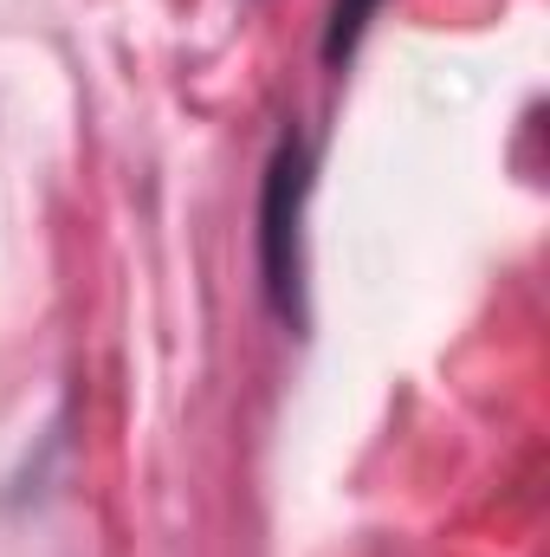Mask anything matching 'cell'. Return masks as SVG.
Masks as SVG:
<instances>
[{
	"label": "cell",
	"mask_w": 550,
	"mask_h": 557,
	"mask_svg": "<svg viewBox=\"0 0 550 557\" xmlns=\"http://www.w3.org/2000/svg\"><path fill=\"white\" fill-rule=\"evenodd\" d=\"M363 13H370V0H337V20H330V59L350 52V39L363 33Z\"/></svg>",
	"instance_id": "cell-1"
}]
</instances>
